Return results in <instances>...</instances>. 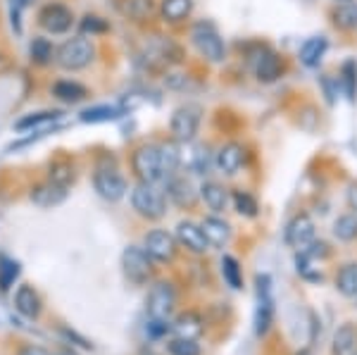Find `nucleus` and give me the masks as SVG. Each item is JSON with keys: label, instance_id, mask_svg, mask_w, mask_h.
I'll use <instances>...</instances> for the list:
<instances>
[{"label": "nucleus", "instance_id": "1", "mask_svg": "<svg viewBox=\"0 0 357 355\" xmlns=\"http://www.w3.org/2000/svg\"><path fill=\"white\" fill-rule=\"evenodd\" d=\"M131 205L146 220H160L167 213V196L162 188H158L151 181H138L131 191Z\"/></svg>", "mask_w": 357, "mask_h": 355}, {"label": "nucleus", "instance_id": "2", "mask_svg": "<svg viewBox=\"0 0 357 355\" xmlns=\"http://www.w3.org/2000/svg\"><path fill=\"white\" fill-rule=\"evenodd\" d=\"M131 167H134V174L141 181L158 184V181L167 179L158 143H143V146H138L134 156H131Z\"/></svg>", "mask_w": 357, "mask_h": 355}, {"label": "nucleus", "instance_id": "3", "mask_svg": "<svg viewBox=\"0 0 357 355\" xmlns=\"http://www.w3.org/2000/svg\"><path fill=\"white\" fill-rule=\"evenodd\" d=\"M57 65L62 70H84V67L91 65L93 60L96 50H93V43L89 41L86 36H74V38H67L65 43L57 48Z\"/></svg>", "mask_w": 357, "mask_h": 355}, {"label": "nucleus", "instance_id": "4", "mask_svg": "<svg viewBox=\"0 0 357 355\" xmlns=\"http://www.w3.org/2000/svg\"><path fill=\"white\" fill-rule=\"evenodd\" d=\"M191 43L207 62H215V65L222 62L224 55H227L222 36L217 33V29L212 27L210 22H198V24L191 29Z\"/></svg>", "mask_w": 357, "mask_h": 355}, {"label": "nucleus", "instance_id": "5", "mask_svg": "<svg viewBox=\"0 0 357 355\" xmlns=\"http://www.w3.org/2000/svg\"><path fill=\"white\" fill-rule=\"evenodd\" d=\"M122 267L131 284L143 286L153 277V257L141 246H126L122 253Z\"/></svg>", "mask_w": 357, "mask_h": 355}, {"label": "nucleus", "instance_id": "6", "mask_svg": "<svg viewBox=\"0 0 357 355\" xmlns=\"http://www.w3.org/2000/svg\"><path fill=\"white\" fill-rule=\"evenodd\" d=\"M274 324V296L269 274L257 277V310H255V334L267 336Z\"/></svg>", "mask_w": 357, "mask_h": 355}, {"label": "nucleus", "instance_id": "7", "mask_svg": "<svg viewBox=\"0 0 357 355\" xmlns=\"http://www.w3.org/2000/svg\"><path fill=\"white\" fill-rule=\"evenodd\" d=\"M200 112L203 110L198 105H191V103L174 110L169 119V131L178 143H191L195 139L200 129Z\"/></svg>", "mask_w": 357, "mask_h": 355}, {"label": "nucleus", "instance_id": "8", "mask_svg": "<svg viewBox=\"0 0 357 355\" xmlns=\"http://www.w3.org/2000/svg\"><path fill=\"white\" fill-rule=\"evenodd\" d=\"M93 186H96L98 196L110 200V203H117V200H122L126 196V179L117 169H110V167L96 169Z\"/></svg>", "mask_w": 357, "mask_h": 355}, {"label": "nucleus", "instance_id": "9", "mask_svg": "<svg viewBox=\"0 0 357 355\" xmlns=\"http://www.w3.org/2000/svg\"><path fill=\"white\" fill-rule=\"evenodd\" d=\"M148 315L151 317H158V319H169V315L174 312L176 308V291L172 284L167 282H158L151 289V294H148Z\"/></svg>", "mask_w": 357, "mask_h": 355}, {"label": "nucleus", "instance_id": "10", "mask_svg": "<svg viewBox=\"0 0 357 355\" xmlns=\"http://www.w3.org/2000/svg\"><path fill=\"white\" fill-rule=\"evenodd\" d=\"M314 222L310 215H296L293 220L286 225V232H284V241L289 248L293 250H305L310 243L314 241Z\"/></svg>", "mask_w": 357, "mask_h": 355}, {"label": "nucleus", "instance_id": "11", "mask_svg": "<svg viewBox=\"0 0 357 355\" xmlns=\"http://www.w3.org/2000/svg\"><path fill=\"white\" fill-rule=\"evenodd\" d=\"M38 24L48 33H67L74 24V13L62 3H48L38 13Z\"/></svg>", "mask_w": 357, "mask_h": 355}, {"label": "nucleus", "instance_id": "12", "mask_svg": "<svg viewBox=\"0 0 357 355\" xmlns=\"http://www.w3.org/2000/svg\"><path fill=\"white\" fill-rule=\"evenodd\" d=\"M143 248L148 250V255L158 262H172L176 257V236L162 232V229H153L143 239Z\"/></svg>", "mask_w": 357, "mask_h": 355}, {"label": "nucleus", "instance_id": "13", "mask_svg": "<svg viewBox=\"0 0 357 355\" xmlns=\"http://www.w3.org/2000/svg\"><path fill=\"white\" fill-rule=\"evenodd\" d=\"M250 62H252V72H255L257 82H264V84L276 82V79L281 77V70H284L281 57L276 55L274 50L264 48V45H260L257 53L250 55Z\"/></svg>", "mask_w": 357, "mask_h": 355}, {"label": "nucleus", "instance_id": "14", "mask_svg": "<svg viewBox=\"0 0 357 355\" xmlns=\"http://www.w3.org/2000/svg\"><path fill=\"white\" fill-rule=\"evenodd\" d=\"M176 243H181L186 250H191L195 255H203L210 243H207L205 234H203V227L195 225L191 220H183L176 225Z\"/></svg>", "mask_w": 357, "mask_h": 355}, {"label": "nucleus", "instance_id": "15", "mask_svg": "<svg viewBox=\"0 0 357 355\" xmlns=\"http://www.w3.org/2000/svg\"><path fill=\"white\" fill-rule=\"evenodd\" d=\"M243 160H245V151L241 143H224V146L217 151V158H215V165L220 167L222 174L227 176H234L238 174V169L243 167Z\"/></svg>", "mask_w": 357, "mask_h": 355}, {"label": "nucleus", "instance_id": "16", "mask_svg": "<svg viewBox=\"0 0 357 355\" xmlns=\"http://www.w3.org/2000/svg\"><path fill=\"white\" fill-rule=\"evenodd\" d=\"M167 196H169L172 203L178 205V208H191L198 193H195V186L191 184V179L172 174L169 179H167Z\"/></svg>", "mask_w": 357, "mask_h": 355}, {"label": "nucleus", "instance_id": "17", "mask_svg": "<svg viewBox=\"0 0 357 355\" xmlns=\"http://www.w3.org/2000/svg\"><path fill=\"white\" fill-rule=\"evenodd\" d=\"M65 198H67V186H60L50 179L41 186L31 188V200L38 208H55V205H60Z\"/></svg>", "mask_w": 357, "mask_h": 355}, {"label": "nucleus", "instance_id": "18", "mask_svg": "<svg viewBox=\"0 0 357 355\" xmlns=\"http://www.w3.org/2000/svg\"><path fill=\"white\" fill-rule=\"evenodd\" d=\"M331 355H357V327L355 324L345 322L333 331Z\"/></svg>", "mask_w": 357, "mask_h": 355}, {"label": "nucleus", "instance_id": "19", "mask_svg": "<svg viewBox=\"0 0 357 355\" xmlns=\"http://www.w3.org/2000/svg\"><path fill=\"white\" fill-rule=\"evenodd\" d=\"M200 227H203V234L210 246L224 248V246L231 241V227H229V222H224L222 217H205Z\"/></svg>", "mask_w": 357, "mask_h": 355}, {"label": "nucleus", "instance_id": "20", "mask_svg": "<svg viewBox=\"0 0 357 355\" xmlns=\"http://www.w3.org/2000/svg\"><path fill=\"white\" fill-rule=\"evenodd\" d=\"M200 198L205 200V205L215 215L227 213V208H229V191L222 184H217V181H205V184L200 186Z\"/></svg>", "mask_w": 357, "mask_h": 355}, {"label": "nucleus", "instance_id": "21", "mask_svg": "<svg viewBox=\"0 0 357 355\" xmlns=\"http://www.w3.org/2000/svg\"><path fill=\"white\" fill-rule=\"evenodd\" d=\"M50 93L62 103H82L89 96V89L79 82H72V79H60L50 86Z\"/></svg>", "mask_w": 357, "mask_h": 355}, {"label": "nucleus", "instance_id": "22", "mask_svg": "<svg viewBox=\"0 0 357 355\" xmlns=\"http://www.w3.org/2000/svg\"><path fill=\"white\" fill-rule=\"evenodd\" d=\"M326 48H329V41H326L324 36H314V38H307L301 50H298V57H301V62L305 67H317L321 62V57H324Z\"/></svg>", "mask_w": 357, "mask_h": 355}, {"label": "nucleus", "instance_id": "23", "mask_svg": "<svg viewBox=\"0 0 357 355\" xmlns=\"http://www.w3.org/2000/svg\"><path fill=\"white\" fill-rule=\"evenodd\" d=\"M15 308L24 317H38L41 315V299L31 286H20L15 294Z\"/></svg>", "mask_w": 357, "mask_h": 355}, {"label": "nucleus", "instance_id": "24", "mask_svg": "<svg viewBox=\"0 0 357 355\" xmlns=\"http://www.w3.org/2000/svg\"><path fill=\"white\" fill-rule=\"evenodd\" d=\"M181 167H186L193 174H207V169H210V156H207L203 146L188 148L186 153H181Z\"/></svg>", "mask_w": 357, "mask_h": 355}, {"label": "nucleus", "instance_id": "25", "mask_svg": "<svg viewBox=\"0 0 357 355\" xmlns=\"http://www.w3.org/2000/svg\"><path fill=\"white\" fill-rule=\"evenodd\" d=\"M336 289L345 299H357V262H348L338 270Z\"/></svg>", "mask_w": 357, "mask_h": 355}, {"label": "nucleus", "instance_id": "26", "mask_svg": "<svg viewBox=\"0 0 357 355\" xmlns=\"http://www.w3.org/2000/svg\"><path fill=\"white\" fill-rule=\"evenodd\" d=\"M331 20H333V24L338 29H343V31H353V29H357V5L353 0L338 3L331 13Z\"/></svg>", "mask_w": 357, "mask_h": 355}, {"label": "nucleus", "instance_id": "27", "mask_svg": "<svg viewBox=\"0 0 357 355\" xmlns=\"http://www.w3.org/2000/svg\"><path fill=\"white\" fill-rule=\"evenodd\" d=\"M191 10H193V0H162L160 13H162L165 22L176 24V22L186 20V17L191 15Z\"/></svg>", "mask_w": 357, "mask_h": 355}, {"label": "nucleus", "instance_id": "28", "mask_svg": "<svg viewBox=\"0 0 357 355\" xmlns=\"http://www.w3.org/2000/svg\"><path fill=\"white\" fill-rule=\"evenodd\" d=\"M174 329L178 336L195 339V336L203 334V319H200L195 312H183V315H178V319L174 322Z\"/></svg>", "mask_w": 357, "mask_h": 355}, {"label": "nucleus", "instance_id": "29", "mask_svg": "<svg viewBox=\"0 0 357 355\" xmlns=\"http://www.w3.org/2000/svg\"><path fill=\"white\" fill-rule=\"evenodd\" d=\"M117 117H122V107H114V105H96L79 114L82 122H91V124L110 122V119H117Z\"/></svg>", "mask_w": 357, "mask_h": 355}, {"label": "nucleus", "instance_id": "30", "mask_svg": "<svg viewBox=\"0 0 357 355\" xmlns=\"http://www.w3.org/2000/svg\"><path fill=\"white\" fill-rule=\"evenodd\" d=\"M333 236L343 243H350L357 239V215L348 213V215H341L336 222H333Z\"/></svg>", "mask_w": 357, "mask_h": 355}, {"label": "nucleus", "instance_id": "31", "mask_svg": "<svg viewBox=\"0 0 357 355\" xmlns=\"http://www.w3.org/2000/svg\"><path fill=\"white\" fill-rule=\"evenodd\" d=\"M29 55H31V62H36V65H50L53 62V55H55V50H53V43L48 41V38H33L31 45H29Z\"/></svg>", "mask_w": 357, "mask_h": 355}, {"label": "nucleus", "instance_id": "32", "mask_svg": "<svg viewBox=\"0 0 357 355\" xmlns=\"http://www.w3.org/2000/svg\"><path fill=\"white\" fill-rule=\"evenodd\" d=\"M222 274H224V282L231 286V289L238 291L243 286V272H241V265L234 255L222 257Z\"/></svg>", "mask_w": 357, "mask_h": 355}, {"label": "nucleus", "instance_id": "33", "mask_svg": "<svg viewBox=\"0 0 357 355\" xmlns=\"http://www.w3.org/2000/svg\"><path fill=\"white\" fill-rule=\"evenodd\" d=\"M234 208L236 213L243 217H257V213H260V205H257L255 196L248 191H234Z\"/></svg>", "mask_w": 357, "mask_h": 355}, {"label": "nucleus", "instance_id": "34", "mask_svg": "<svg viewBox=\"0 0 357 355\" xmlns=\"http://www.w3.org/2000/svg\"><path fill=\"white\" fill-rule=\"evenodd\" d=\"M62 112H31V114H26V117H22L20 122L15 124V129L17 131H26V129H33V127H41V124H48V122H55L57 117H60Z\"/></svg>", "mask_w": 357, "mask_h": 355}, {"label": "nucleus", "instance_id": "35", "mask_svg": "<svg viewBox=\"0 0 357 355\" xmlns=\"http://www.w3.org/2000/svg\"><path fill=\"white\" fill-rule=\"evenodd\" d=\"M341 86L345 91V96H348V100H355L357 96V65L353 60L343 62L341 67Z\"/></svg>", "mask_w": 357, "mask_h": 355}, {"label": "nucleus", "instance_id": "36", "mask_svg": "<svg viewBox=\"0 0 357 355\" xmlns=\"http://www.w3.org/2000/svg\"><path fill=\"white\" fill-rule=\"evenodd\" d=\"M167 348H169L172 355H200V343L195 339H186V336L172 339Z\"/></svg>", "mask_w": 357, "mask_h": 355}, {"label": "nucleus", "instance_id": "37", "mask_svg": "<svg viewBox=\"0 0 357 355\" xmlns=\"http://www.w3.org/2000/svg\"><path fill=\"white\" fill-rule=\"evenodd\" d=\"M17 274H20V265H17L15 260H8V257H3V260H0V289L8 291L10 286L15 284Z\"/></svg>", "mask_w": 357, "mask_h": 355}, {"label": "nucleus", "instance_id": "38", "mask_svg": "<svg viewBox=\"0 0 357 355\" xmlns=\"http://www.w3.org/2000/svg\"><path fill=\"white\" fill-rule=\"evenodd\" d=\"M50 181H55V184L69 188V184L74 181L72 165H69V163H53V167H50Z\"/></svg>", "mask_w": 357, "mask_h": 355}, {"label": "nucleus", "instance_id": "39", "mask_svg": "<svg viewBox=\"0 0 357 355\" xmlns=\"http://www.w3.org/2000/svg\"><path fill=\"white\" fill-rule=\"evenodd\" d=\"M82 31L84 33H91V36H96V33H105L110 31V24H107L102 17L98 15H86L82 20Z\"/></svg>", "mask_w": 357, "mask_h": 355}, {"label": "nucleus", "instance_id": "40", "mask_svg": "<svg viewBox=\"0 0 357 355\" xmlns=\"http://www.w3.org/2000/svg\"><path fill=\"white\" fill-rule=\"evenodd\" d=\"M169 319H158V317H151V322H148L146 331L153 336V339H160V336H165L167 331H169Z\"/></svg>", "mask_w": 357, "mask_h": 355}, {"label": "nucleus", "instance_id": "41", "mask_svg": "<svg viewBox=\"0 0 357 355\" xmlns=\"http://www.w3.org/2000/svg\"><path fill=\"white\" fill-rule=\"evenodd\" d=\"M348 205L353 210H357V181H353V184L348 186Z\"/></svg>", "mask_w": 357, "mask_h": 355}, {"label": "nucleus", "instance_id": "42", "mask_svg": "<svg viewBox=\"0 0 357 355\" xmlns=\"http://www.w3.org/2000/svg\"><path fill=\"white\" fill-rule=\"evenodd\" d=\"M20 355H50L45 348H38V346H26V348H22Z\"/></svg>", "mask_w": 357, "mask_h": 355}, {"label": "nucleus", "instance_id": "43", "mask_svg": "<svg viewBox=\"0 0 357 355\" xmlns=\"http://www.w3.org/2000/svg\"><path fill=\"white\" fill-rule=\"evenodd\" d=\"M53 355H77L74 351H60V353H53Z\"/></svg>", "mask_w": 357, "mask_h": 355}, {"label": "nucleus", "instance_id": "44", "mask_svg": "<svg viewBox=\"0 0 357 355\" xmlns=\"http://www.w3.org/2000/svg\"><path fill=\"white\" fill-rule=\"evenodd\" d=\"M336 3H345V0H336Z\"/></svg>", "mask_w": 357, "mask_h": 355}]
</instances>
